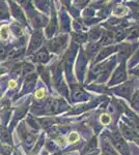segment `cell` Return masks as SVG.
Wrapping results in <instances>:
<instances>
[{"label":"cell","instance_id":"1","mask_svg":"<svg viewBox=\"0 0 139 155\" xmlns=\"http://www.w3.org/2000/svg\"><path fill=\"white\" fill-rule=\"evenodd\" d=\"M111 140L113 145L115 146L117 150L122 153V155H129V149L126 141L122 137V135L118 132V130H114L111 135Z\"/></svg>","mask_w":139,"mask_h":155},{"label":"cell","instance_id":"2","mask_svg":"<svg viewBox=\"0 0 139 155\" xmlns=\"http://www.w3.org/2000/svg\"><path fill=\"white\" fill-rule=\"evenodd\" d=\"M126 80V70H125V64L122 63L118 68L116 69V72H114L113 76H112V82L111 84H115L117 82H122Z\"/></svg>","mask_w":139,"mask_h":155},{"label":"cell","instance_id":"3","mask_svg":"<svg viewBox=\"0 0 139 155\" xmlns=\"http://www.w3.org/2000/svg\"><path fill=\"white\" fill-rule=\"evenodd\" d=\"M42 44V34H41L40 32H37L35 34H33L32 36V40H31V44H30V51H32V50L36 49L39 48Z\"/></svg>","mask_w":139,"mask_h":155},{"label":"cell","instance_id":"4","mask_svg":"<svg viewBox=\"0 0 139 155\" xmlns=\"http://www.w3.org/2000/svg\"><path fill=\"white\" fill-rule=\"evenodd\" d=\"M49 58L48 56V53L46 50H41L40 52H37L35 54L34 58H33V61L35 62H46Z\"/></svg>","mask_w":139,"mask_h":155},{"label":"cell","instance_id":"5","mask_svg":"<svg viewBox=\"0 0 139 155\" xmlns=\"http://www.w3.org/2000/svg\"><path fill=\"white\" fill-rule=\"evenodd\" d=\"M62 42H61V38H56V40H52V42H49V48L51 51H54L56 52L60 47H61Z\"/></svg>","mask_w":139,"mask_h":155},{"label":"cell","instance_id":"6","mask_svg":"<svg viewBox=\"0 0 139 155\" xmlns=\"http://www.w3.org/2000/svg\"><path fill=\"white\" fill-rule=\"evenodd\" d=\"M113 40V35L110 32H104L101 38V44H109Z\"/></svg>","mask_w":139,"mask_h":155},{"label":"cell","instance_id":"7","mask_svg":"<svg viewBox=\"0 0 139 155\" xmlns=\"http://www.w3.org/2000/svg\"><path fill=\"white\" fill-rule=\"evenodd\" d=\"M114 50H115L114 47H108V48H106V49H104L102 52H101V53H100L99 57L97 58V61H99V60H101V59H103V58H105V57H106L107 55L111 54V53H112L113 51H114Z\"/></svg>","mask_w":139,"mask_h":155},{"label":"cell","instance_id":"8","mask_svg":"<svg viewBox=\"0 0 139 155\" xmlns=\"http://www.w3.org/2000/svg\"><path fill=\"white\" fill-rule=\"evenodd\" d=\"M59 110V101L50 100L49 101V111L51 113H57Z\"/></svg>","mask_w":139,"mask_h":155},{"label":"cell","instance_id":"9","mask_svg":"<svg viewBox=\"0 0 139 155\" xmlns=\"http://www.w3.org/2000/svg\"><path fill=\"white\" fill-rule=\"evenodd\" d=\"M8 34H10V29H8V26H2V27L0 28V36L2 40H8Z\"/></svg>","mask_w":139,"mask_h":155},{"label":"cell","instance_id":"10","mask_svg":"<svg viewBox=\"0 0 139 155\" xmlns=\"http://www.w3.org/2000/svg\"><path fill=\"white\" fill-rule=\"evenodd\" d=\"M132 106L135 110L139 111V92H137L136 94H134L133 99H132Z\"/></svg>","mask_w":139,"mask_h":155},{"label":"cell","instance_id":"11","mask_svg":"<svg viewBox=\"0 0 139 155\" xmlns=\"http://www.w3.org/2000/svg\"><path fill=\"white\" fill-rule=\"evenodd\" d=\"M0 138H1V140L4 141V142H8L10 139V133H8V130H5V129H2V130L0 131Z\"/></svg>","mask_w":139,"mask_h":155},{"label":"cell","instance_id":"12","mask_svg":"<svg viewBox=\"0 0 139 155\" xmlns=\"http://www.w3.org/2000/svg\"><path fill=\"white\" fill-rule=\"evenodd\" d=\"M118 92L124 96H129L130 94H131V88L127 86H122V87H120Z\"/></svg>","mask_w":139,"mask_h":155},{"label":"cell","instance_id":"13","mask_svg":"<svg viewBox=\"0 0 139 155\" xmlns=\"http://www.w3.org/2000/svg\"><path fill=\"white\" fill-rule=\"evenodd\" d=\"M100 119H101L102 124H105V125H107V124H109L110 122H111V118H110V116L107 115V114H102L101 117H100Z\"/></svg>","mask_w":139,"mask_h":155},{"label":"cell","instance_id":"14","mask_svg":"<svg viewBox=\"0 0 139 155\" xmlns=\"http://www.w3.org/2000/svg\"><path fill=\"white\" fill-rule=\"evenodd\" d=\"M73 95H74V97L76 99H81V98H83V95H84V93H83V91H82L81 89L77 88V90H74V92H73Z\"/></svg>","mask_w":139,"mask_h":155},{"label":"cell","instance_id":"15","mask_svg":"<svg viewBox=\"0 0 139 155\" xmlns=\"http://www.w3.org/2000/svg\"><path fill=\"white\" fill-rule=\"evenodd\" d=\"M138 35H139V28L136 27V28H132L128 36H129V38H134V37H137Z\"/></svg>","mask_w":139,"mask_h":155},{"label":"cell","instance_id":"16","mask_svg":"<svg viewBox=\"0 0 139 155\" xmlns=\"http://www.w3.org/2000/svg\"><path fill=\"white\" fill-rule=\"evenodd\" d=\"M79 140V135L77 132H72L69 137V142L70 143H76Z\"/></svg>","mask_w":139,"mask_h":155},{"label":"cell","instance_id":"17","mask_svg":"<svg viewBox=\"0 0 139 155\" xmlns=\"http://www.w3.org/2000/svg\"><path fill=\"white\" fill-rule=\"evenodd\" d=\"M99 50V44H92L88 46V53H89L90 55L94 54V53H96V52Z\"/></svg>","mask_w":139,"mask_h":155},{"label":"cell","instance_id":"18","mask_svg":"<svg viewBox=\"0 0 139 155\" xmlns=\"http://www.w3.org/2000/svg\"><path fill=\"white\" fill-rule=\"evenodd\" d=\"M74 36H75V40H78L79 42H83L86 40V35L84 34H75Z\"/></svg>","mask_w":139,"mask_h":155},{"label":"cell","instance_id":"19","mask_svg":"<svg viewBox=\"0 0 139 155\" xmlns=\"http://www.w3.org/2000/svg\"><path fill=\"white\" fill-rule=\"evenodd\" d=\"M44 95H45V90H44V89H40V90H37V91L35 92V97L39 99L43 98Z\"/></svg>","mask_w":139,"mask_h":155},{"label":"cell","instance_id":"20","mask_svg":"<svg viewBox=\"0 0 139 155\" xmlns=\"http://www.w3.org/2000/svg\"><path fill=\"white\" fill-rule=\"evenodd\" d=\"M12 28H14L12 30L16 32V34H17V35H21V34H22V29H21L20 27H18L17 25H14V27H12Z\"/></svg>","mask_w":139,"mask_h":155},{"label":"cell","instance_id":"21","mask_svg":"<svg viewBox=\"0 0 139 155\" xmlns=\"http://www.w3.org/2000/svg\"><path fill=\"white\" fill-rule=\"evenodd\" d=\"M10 86L12 87V88H15V87H17V82L16 81H10Z\"/></svg>","mask_w":139,"mask_h":155},{"label":"cell","instance_id":"22","mask_svg":"<svg viewBox=\"0 0 139 155\" xmlns=\"http://www.w3.org/2000/svg\"><path fill=\"white\" fill-rule=\"evenodd\" d=\"M5 53V49L3 47H1V46H0V55H3Z\"/></svg>","mask_w":139,"mask_h":155},{"label":"cell","instance_id":"23","mask_svg":"<svg viewBox=\"0 0 139 155\" xmlns=\"http://www.w3.org/2000/svg\"><path fill=\"white\" fill-rule=\"evenodd\" d=\"M134 17H135V18H137V19H139V10H137V12H135Z\"/></svg>","mask_w":139,"mask_h":155}]
</instances>
